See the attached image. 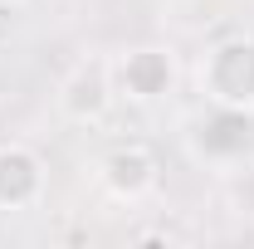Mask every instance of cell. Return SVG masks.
<instances>
[{"mask_svg": "<svg viewBox=\"0 0 254 249\" xmlns=\"http://www.w3.org/2000/svg\"><path fill=\"white\" fill-rule=\"evenodd\" d=\"M113 83H118V98L137 103V108H152V103H166L176 93L181 63L161 44H137V49H123L113 59Z\"/></svg>", "mask_w": 254, "mask_h": 249, "instance_id": "6da1fadb", "label": "cell"}, {"mask_svg": "<svg viewBox=\"0 0 254 249\" xmlns=\"http://www.w3.org/2000/svg\"><path fill=\"white\" fill-rule=\"evenodd\" d=\"M200 93L215 108H250L254 113V39H220L200 59Z\"/></svg>", "mask_w": 254, "mask_h": 249, "instance_id": "7a4b0ae2", "label": "cell"}, {"mask_svg": "<svg viewBox=\"0 0 254 249\" xmlns=\"http://www.w3.org/2000/svg\"><path fill=\"white\" fill-rule=\"evenodd\" d=\"M113 98H118V83H113V59L103 54H88L78 59L59 83V113L68 123H103L113 113Z\"/></svg>", "mask_w": 254, "mask_h": 249, "instance_id": "3957f363", "label": "cell"}, {"mask_svg": "<svg viewBox=\"0 0 254 249\" xmlns=\"http://www.w3.org/2000/svg\"><path fill=\"white\" fill-rule=\"evenodd\" d=\"M157 181H161V166L152 156V147H142V142H123V147H113L98 161V186L113 200H123V205L147 200L157 190Z\"/></svg>", "mask_w": 254, "mask_h": 249, "instance_id": "277c9868", "label": "cell"}, {"mask_svg": "<svg viewBox=\"0 0 254 249\" xmlns=\"http://www.w3.org/2000/svg\"><path fill=\"white\" fill-rule=\"evenodd\" d=\"M44 200V161L25 142H0V210H34Z\"/></svg>", "mask_w": 254, "mask_h": 249, "instance_id": "5b68a950", "label": "cell"}, {"mask_svg": "<svg viewBox=\"0 0 254 249\" xmlns=\"http://www.w3.org/2000/svg\"><path fill=\"white\" fill-rule=\"evenodd\" d=\"M20 5H25V0H0V10H20Z\"/></svg>", "mask_w": 254, "mask_h": 249, "instance_id": "8992f818", "label": "cell"}]
</instances>
